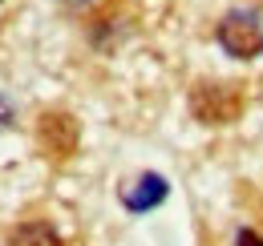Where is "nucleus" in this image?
<instances>
[{
    "instance_id": "f257e3e1",
    "label": "nucleus",
    "mask_w": 263,
    "mask_h": 246,
    "mask_svg": "<svg viewBox=\"0 0 263 246\" xmlns=\"http://www.w3.org/2000/svg\"><path fill=\"white\" fill-rule=\"evenodd\" d=\"M219 45L227 49L231 57H239V61L259 57L263 53V12H255V8L227 12L223 25H219Z\"/></svg>"
},
{
    "instance_id": "f03ea898",
    "label": "nucleus",
    "mask_w": 263,
    "mask_h": 246,
    "mask_svg": "<svg viewBox=\"0 0 263 246\" xmlns=\"http://www.w3.org/2000/svg\"><path fill=\"white\" fill-rule=\"evenodd\" d=\"M166 194H170V186H166L162 174H146V178H138V182L122 194V202H126V210L134 214H142V210H154V206H162Z\"/></svg>"
},
{
    "instance_id": "7ed1b4c3",
    "label": "nucleus",
    "mask_w": 263,
    "mask_h": 246,
    "mask_svg": "<svg viewBox=\"0 0 263 246\" xmlns=\"http://www.w3.org/2000/svg\"><path fill=\"white\" fill-rule=\"evenodd\" d=\"M8 246H61V238L45 222H25V226H16L8 234Z\"/></svg>"
},
{
    "instance_id": "20e7f679",
    "label": "nucleus",
    "mask_w": 263,
    "mask_h": 246,
    "mask_svg": "<svg viewBox=\"0 0 263 246\" xmlns=\"http://www.w3.org/2000/svg\"><path fill=\"white\" fill-rule=\"evenodd\" d=\"M53 137H61L65 141V154L73 150V141H77V125L69 121L65 113H45L41 117V141L45 146H53Z\"/></svg>"
},
{
    "instance_id": "39448f33",
    "label": "nucleus",
    "mask_w": 263,
    "mask_h": 246,
    "mask_svg": "<svg viewBox=\"0 0 263 246\" xmlns=\"http://www.w3.org/2000/svg\"><path fill=\"white\" fill-rule=\"evenodd\" d=\"M235 246H263V238L255 234V230H239V238H235Z\"/></svg>"
},
{
    "instance_id": "423d86ee",
    "label": "nucleus",
    "mask_w": 263,
    "mask_h": 246,
    "mask_svg": "<svg viewBox=\"0 0 263 246\" xmlns=\"http://www.w3.org/2000/svg\"><path fill=\"white\" fill-rule=\"evenodd\" d=\"M12 121V105H8V97H0V129Z\"/></svg>"
},
{
    "instance_id": "0eeeda50",
    "label": "nucleus",
    "mask_w": 263,
    "mask_h": 246,
    "mask_svg": "<svg viewBox=\"0 0 263 246\" xmlns=\"http://www.w3.org/2000/svg\"><path fill=\"white\" fill-rule=\"evenodd\" d=\"M65 4H77V8H85V4H93V0H65Z\"/></svg>"
}]
</instances>
